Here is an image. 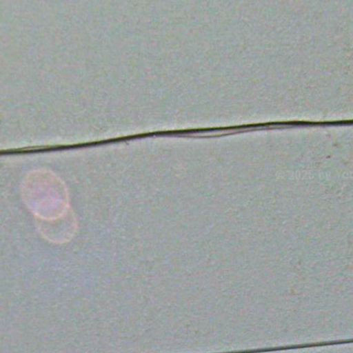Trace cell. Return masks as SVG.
Returning a JSON list of instances; mask_svg holds the SVG:
<instances>
[{
  "label": "cell",
  "mask_w": 353,
  "mask_h": 353,
  "mask_svg": "<svg viewBox=\"0 0 353 353\" xmlns=\"http://www.w3.org/2000/svg\"><path fill=\"white\" fill-rule=\"evenodd\" d=\"M22 192L27 205L41 219L51 220L67 213L66 187L50 171L37 170L28 174L23 181Z\"/></svg>",
  "instance_id": "1"
}]
</instances>
